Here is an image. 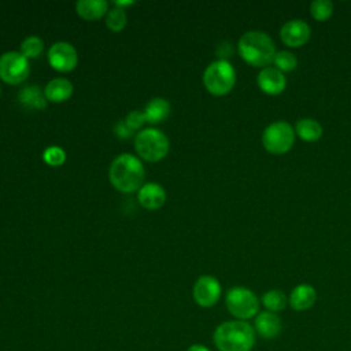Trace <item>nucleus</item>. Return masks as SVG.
<instances>
[{"mask_svg":"<svg viewBox=\"0 0 351 351\" xmlns=\"http://www.w3.org/2000/svg\"><path fill=\"white\" fill-rule=\"evenodd\" d=\"M126 12L121 7H114L106 14V25L112 32H119L126 25Z\"/></svg>","mask_w":351,"mask_h":351,"instance_id":"5701e85b","label":"nucleus"},{"mask_svg":"<svg viewBox=\"0 0 351 351\" xmlns=\"http://www.w3.org/2000/svg\"><path fill=\"white\" fill-rule=\"evenodd\" d=\"M295 133L307 143H313L321 138L322 136V126L318 121L313 118H302L296 122Z\"/></svg>","mask_w":351,"mask_h":351,"instance_id":"aec40b11","label":"nucleus"},{"mask_svg":"<svg viewBox=\"0 0 351 351\" xmlns=\"http://www.w3.org/2000/svg\"><path fill=\"white\" fill-rule=\"evenodd\" d=\"M236 82V71L226 59L211 62L203 73V84L213 95L222 96L232 90Z\"/></svg>","mask_w":351,"mask_h":351,"instance_id":"20e7f679","label":"nucleus"},{"mask_svg":"<svg viewBox=\"0 0 351 351\" xmlns=\"http://www.w3.org/2000/svg\"><path fill=\"white\" fill-rule=\"evenodd\" d=\"M44 49V41L38 36H29L21 44V53L29 58H37Z\"/></svg>","mask_w":351,"mask_h":351,"instance_id":"b1692460","label":"nucleus"},{"mask_svg":"<svg viewBox=\"0 0 351 351\" xmlns=\"http://www.w3.org/2000/svg\"><path fill=\"white\" fill-rule=\"evenodd\" d=\"M71 93L73 84L67 78H53L44 88L45 99L56 103L67 100L71 96Z\"/></svg>","mask_w":351,"mask_h":351,"instance_id":"dca6fc26","label":"nucleus"},{"mask_svg":"<svg viewBox=\"0 0 351 351\" xmlns=\"http://www.w3.org/2000/svg\"><path fill=\"white\" fill-rule=\"evenodd\" d=\"M186 351H210V350L203 344H192L188 347Z\"/></svg>","mask_w":351,"mask_h":351,"instance_id":"c85d7f7f","label":"nucleus"},{"mask_svg":"<svg viewBox=\"0 0 351 351\" xmlns=\"http://www.w3.org/2000/svg\"><path fill=\"white\" fill-rule=\"evenodd\" d=\"M125 122H126V125H128L132 130H136V129L141 128L143 123L145 122L144 111H137V110H134V111L129 112L128 117H126V119H125Z\"/></svg>","mask_w":351,"mask_h":351,"instance_id":"bb28decb","label":"nucleus"},{"mask_svg":"<svg viewBox=\"0 0 351 351\" xmlns=\"http://www.w3.org/2000/svg\"><path fill=\"white\" fill-rule=\"evenodd\" d=\"M295 141V129L285 121L270 123L262 133V144L265 149L274 155L288 152Z\"/></svg>","mask_w":351,"mask_h":351,"instance_id":"0eeeda50","label":"nucleus"},{"mask_svg":"<svg viewBox=\"0 0 351 351\" xmlns=\"http://www.w3.org/2000/svg\"><path fill=\"white\" fill-rule=\"evenodd\" d=\"M75 8L80 16L88 21H93L108 12V3L106 0H78Z\"/></svg>","mask_w":351,"mask_h":351,"instance_id":"f3484780","label":"nucleus"},{"mask_svg":"<svg viewBox=\"0 0 351 351\" xmlns=\"http://www.w3.org/2000/svg\"><path fill=\"white\" fill-rule=\"evenodd\" d=\"M110 181L121 192L130 193L141 188L144 181V166L132 154L118 155L110 166Z\"/></svg>","mask_w":351,"mask_h":351,"instance_id":"f03ea898","label":"nucleus"},{"mask_svg":"<svg viewBox=\"0 0 351 351\" xmlns=\"http://www.w3.org/2000/svg\"><path fill=\"white\" fill-rule=\"evenodd\" d=\"M317 300V291L308 284H299L289 295V304L296 311H304L313 307Z\"/></svg>","mask_w":351,"mask_h":351,"instance_id":"2eb2a0df","label":"nucleus"},{"mask_svg":"<svg viewBox=\"0 0 351 351\" xmlns=\"http://www.w3.org/2000/svg\"><path fill=\"white\" fill-rule=\"evenodd\" d=\"M18 99L21 104H23L26 108L32 110H41L47 104V99L44 95V90L40 89L37 85H27L19 90Z\"/></svg>","mask_w":351,"mask_h":351,"instance_id":"6ab92c4d","label":"nucleus"},{"mask_svg":"<svg viewBox=\"0 0 351 351\" xmlns=\"http://www.w3.org/2000/svg\"><path fill=\"white\" fill-rule=\"evenodd\" d=\"M240 56L251 66L267 67L273 63L276 47L269 34L261 30H251L244 33L237 44Z\"/></svg>","mask_w":351,"mask_h":351,"instance_id":"7ed1b4c3","label":"nucleus"},{"mask_svg":"<svg viewBox=\"0 0 351 351\" xmlns=\"http://www.w3.org/2000/svg\"><path fill=\"white\" fill-rule=\"evenodd\" d=\"M256 82L259 89L267 95H280L287 86V78L284 77V73L276 67L262 69L258 74Z\"/></svg>","mask_w":351,"mask_h":351,"instance_id":"f8f14e48","label":"nucleus"},{"mask_svg":"<svg viewBox=\"0 0 351 351\" xmlns=\"http://www.w3.org/2000/svg\"><path fill=\"white\" fill-rule=\"evenodd\" d=\"M310 12L315 21H326L333 14V3L330 0H314Z\"/></svg>","mask_w":351,"mask_h":351,"instance_id":"393cba45","label":"nucleus"},{"mask_svg":"<svg viewBox=\"0 0 351 351\" xmlns=\"http://www.w3.org/2000/svg\"><path fill=\"white\" fill-rule=\"evenodd\" d=\"M273 63H274V67L277 70H280L281 73H288V71H292L296 69L298 66V59L296 56L289 52V51H278L276 52L274 55V59H273Z\"/></svg>","mask_w":351,"mask_h":351,"instance_id":"4be33fe9","label":"nucleus"},{"mask_svg":"<svg viewBox=\"0 0 351 351\" xmlns=\"http://www.w3.org/2000/svg\"><path fill=\"white\" fill-rule=\"evenodd\" d=\"M213 340L219 351H251L255 329L247 321H226L215 328Z\"/></svg>","mask_w":351,"mask_h":351,"instance_id":"f257e3e1","label":"nucleus"},{"mask_svg":"<svg viewBox=\"0 0 351 351\" xmlns=\"http://www.w3.org/2000/svg\"><path fill=\"white\" fill-rule=\"evenodd\" d=\"M48 62L58 71H70L77 66L78 55L75 48L67 41H56L48 51Z\"/></svg>","mask_w":351,"mask_h":351,"instance_id":"1a4fd4ad","label":"nucleus"},{"mask_svg":"<svg viewBox=\"0 0 351 351\" xmlns=\"http://www.w3.org/2000/svg\"><path fill=\"white\" fill-rule=\"evenodd\" d=\"M254 329L263 339H274L281 333L282 322L276 313L266 310L256 315L254 322Z\"/></svg>","mask_w":351,"mask_h":351,"instance_id":"ddd939ff","label":"nucleus"},{"mask_svg":"<svg viewBox=\"0 0 351 351\" xmlns=\"http://www.w3.org/2000/svg\"><path fill=\"white\" fill-rule=\"evenodd\" d=\"M115 133L119 134L121 137H129L133 133V130L126 125L125 121H119L118 125L115 126Z\"/></svg>","mask_w":351,"mask_h":351,"instance_id":"cd10ccee","label":"nucleus"},{"mask_svg":"<svg viewBox=\"0 0 351 351\" xmlns=\"http://www.w3.org/2000/svg\"><path fill=\"white\" fill-rule=\"evenodd\" d=\"M311 29L310 26L302 19H292L282 25L280 30V37L282 43L288 47H302L310 38Z\"/></svg>","mask_w":351,"mask_h":351,"instance_id":"9b49d317","label":"nucleus"},{"mask_svg":"<svg viewBox=\"0 0 351 351\" xmlns=\"http://www.w3.org/2000/svg\"><path fill=\"white\" fill-rule=\"evenodd\" d=\"M169 147L170 143L167 136L155 128L143 129L134 138L137 154L148 162H158L165 158L169 152Z\"/></svg>","mask_w":351,"mask_h":351,"instance_id":"39448f33","label":"nucleus"},{"mask_svg":"<svg viewBox=\"0 0 351 351\" xmlns=\"http://www.w3.org/2000/svg\"><path fill=\"white\" fill-rule=\"evenodd\" d=\"M29 73V60L21 52L8 51L0 56V78L7 84H21L27 78Z\"/></svg>","mask_w":351,"mask_h":351,"instance_id":"6e6552de","label":"nucleus"},{"mask_svg":"<svg viewBox=\"0 0 351 351\" xmlns=\"http://www.w3.org/2000/svg\"><path fill=\"white\" fill-rule=\"evenodd\" d=\"M43 156H44V160H45L48 165H51V166H60V165L64 162V159H66L64 151H63L60 147H56V145L48 147V148L44 151Z\"/></svg>","mask_w":351,"mask_h":351,"instance_id":"a878e982","label":"nucleus"},{"mask_svg":"<svg viewBox=\"0 0 351 351\" xmlns=\"http://www.w3.org/2000/svg\"><path fill=\"white\" fill-rule=\"evenodd\" d=\"M192 295L200 307H211L221 296V284L213 276H200L193 285Z\"/></svg>","mask_w":351,"mask_h":351,"instance_id":"9d476101","label":"nucleus"},{"mask_svg":"<svg viewBox=\"0 0 351 351\" xmlns=\"http://www.w3.org/2000/svg\"><path fill=\"white\" fill-rule=\"evenodd\" d=\"M138 202L144 208L148 210H158L163 206L166 200V192L160 184L156 182H147L143 184L137 193Z\"/></svg>","mask_w":351,"mask_h":351,"instance_id":"4468645a","label":"nucleus"},{"mask_svg":"<svg viewBox=\"0 0 351 351\" xmlns=\"http://www.w3.org/2000/svg\"><path fill=\"white\" fill-rule=\"evenodd\" d=\"M170 114V104L167 100L162 97H154L151 99L144 108V115H145V122L149 123H159L165 121Z\"/></svg>","mask_w":351,"mask_h":351,"instance_id":"a211bd4d","label":"nucleus"},{"mask_svg":"<svg viewBox=\"0 0 351 351\" xmlns=\"http://www.w3.org/2000/svg\"><path fill=\"white\" fill-rule=\"evenodd\" d=\"M262 303L266 307L267 311L271 313H278L281 310L285 308L288 299L285 296V293L280 289H270L266 293H263L262 296Z\"/></svg>","mask_w":351,"mask_h":351,"instance_id":"412c9836","label":"nucleus"},{"mask_svg":"<svg viewBox=\"0 0 351 351\" xmlns=\"http://www.w3.org/2000/svg\"><path fill=\"white\" fill-rule=\"evenodd\" d=\"M229 313L240 321L252 318L259 311V300L256 295L244 287H233L225 298Z\"/></svg>","mask_w":351,"mask_h":351,"instance_id":"423d86ee","label":"nucleus"}]
</instances>
